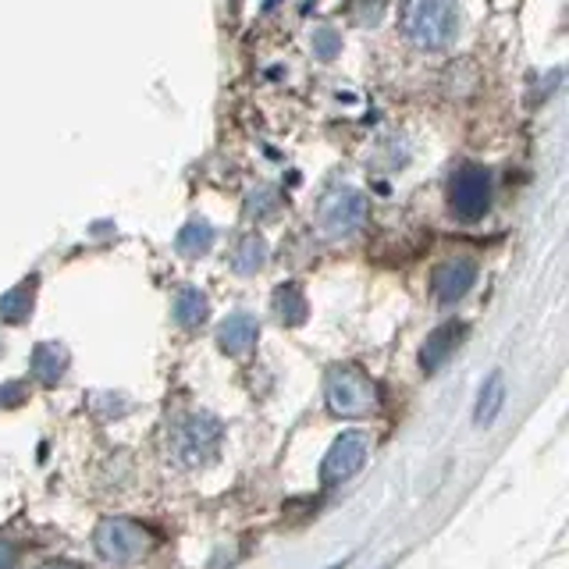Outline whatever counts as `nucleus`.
Masks as SVG:
<instances>
[{
  "mask_svg": "<svg viewBox=\"0 0 569 569\" xmlns=\"http://www.w3.org/2000/svg\"><path fill=\"white\" fill-rule=\"evenodd\" d=\"M370 456V435L367 431H346L331 441V449L320 462V485L335 488V485H346L349 477H356L363 470V462Z\"/></svg>",
  "mask_w": 569,
  "mask_h": 569,
  "instance_id": "39448f33",
  "label": "nucleus"
},
{
  "mask_svg": "<svg viewBox=\"0 0 569 569\" xmlns=\"http://www.w3.org/2000/svg\"><path fill=\"white\" fill-rule=\"evenodd\" d=\"M218 441H221V423L207 413H196L174 431V456L186 467H200V462H207L218 452Z\"/></svg>",
  "mask_w": 569,
  "mask_h": 569,
  "instance_id": "423d86ee",
  "label": "nucleus"
},
{
  "mask_svg": "<svg viewBox=\"0 0 569 569\" xmlns=\"http://www.w3.org/2000/svg\"><path fill=\"white\" fill-rule=\"evenodd\" d=\"M313 47H317V53H320V58H335V50H338V36L331 32V29H325V32H317L313 36Z\"/></svg>",
  "mask_w": 569,
  "mask_h": 569,
  "instance_id": "a211bd4d",
  "label": "nucleus"
},
{
  "mask_svg": "<svg viewBox=\"0 0 569 569\" xmlns=\"http://www.w3.org/2000/svg\"><path fill=\"white\" fill-rule=\"evenodd\" d=\"M462 335H467V325H459V320H445L441 328H435L431 335H427V342L420 349V367L427 373L441 370L445 363L452 360V352L462 342Z\"/></svg>",
  "mask_w": 569,
  "mask_h": 569,
  "instance_id": "1a4fd4ad",
  "label": "nucleus"
},
{
  "mask_svg": "<svg viewBox=\"0 0 569 569\" xmlns=\"http://www.w3.org/2000/svg\"><path fill=\"white\" fill-rule=\"evenodd\" d=\"M267 260V242L263 236H242L239 246H236V257H231V267H236L239 274H257Z\"/></svg>",
  "mask_w": 569,
  "mask_h": 569,
  "instance_id": "4468645a",
  "label": "nucleus"
},
{
  "mask_svg": "<svg viewBox=\"0 0 569 569\" xmlns=\"http://www.w3.org/2000/svg\"><path fill=\"white\" fill-rule=\"evenodd\" d=\"M14 559H18V556H14V548L0 541V569H11V566H14Z\"/></svg>",
  "mask_w": 569,
  "mask_h": 569,
  "instance_id": "aec40b11",
  "label": "nucleus"
},
{
  "mask_svg": "<svg viewBox=\"0 0 569 569\" xmlns=\"http://www.w3.org/2000/svg\"><path fill=\"white\" fill-rule=\"evenodd\" d=\"M274 200H278V196H274L271 189H263L260 196H249V213H271V210H274V207H271Z\"/></svg>",
  "mask_w": 569,
  "mask_h": 569,
  "instance_id": "6ab92c4d",
  "label": "nucleus"
},
{
  "mask_svg": "<svg viewBox=\"0 0 569 569\" xmlns=\"http://www.w3.org/2000/svg\"><path fill=\"white\" fill-rule=\"evenodd\" d=\"M174 246H178V253H186V257H203L213 246V228L207 221H189L182 231H178Z\"/></svg>",
  "mask_w": 569,
  "mask_h": 569,
  "instance_id": "dca6fc26",
  "label": "nucleus"
},
{
  "mask_svg": "<svg viewBox=\"0 0 569 569\" xmlns=\"http://www.w3.org/2000/svg\"><path fill=\"white\" fill-rule=\"evenodd\" d=\"M363 213H367L363 192L335 189L325 196V203H320V228H325L328 236H349V231L363 224Z\"/></svg>",
  "mask_w": 569,
  "mask_h": 569,
  "instance_id": "0eeeda50",
  "label": "nucleus"
},
{
  "mask_svg": "<svg viewBox=\"0 0 569 569\" xmlns=\"http://www.w3.org/2000/svg\"><path fill=\"white\" fill-rule=\"evenodd\" d=\"M328 409L338 417H363L378 406V385L360 367H335L325 381Z\"/></svg>",
  "mask_w": 569,
  "mask_h": 569,
  "instance_id": "f03ea898",
  "label": "nucleus"
},
{
  "mask_svg": "<svg viewBox=\"0 0 569 569\" xmlns=\"http://www.w3.org/2000/svg\"><path fill=\"white\" fill-rule=\"evenodd\" d=\"M207 296L200 289H182L174 296V320L182 328H196V325H203L207 320Z\"/></svg>",
  "mask_w": 569,
  "mask_h": 569,
  "instance_id": "ddd939ff",
  "label": "nucleus"
},
{
  "mask_svg": "<svg viewBox=\"0 0 569 569\" xmlns=\"http://www.w3.org/2000/svg\"><path fill=\"white\" fill-rule=\"evenodd\" d=\"M257 335H260L257 320L249 317V313H236V317H228L224 325H221L218 342H221V349L228 356H246L249 349L257 346Z\"/></svg>",
  "mask_w": 569,
  "mask_h": 569,
  "instance_id": "9d476101",
  "label": "nucleus"
},
{
  "mask_svg": "<svg viewBox=\"0 0 569 569\" xmlns=\"http://www.w3.org/2000/svg\"><path fill=\"white\" fill-rule=\"evenodd\" d=\"M502 406H506V378H502V370H495L491 378L480 385L477 409H473V423L477 427L495 423V417L502 413Z\"/></svg>",
  "mask_w": 569,
  "mask_h": 569,
  "instance_id": "9b49d317",
  "label": "nucleus"
},
{
  "mask_svg": "<svg viewBox=\"0 0 569 569\" xmlns=\"http://www.w3.org/2000/svg\"><path fill=\"white\" fill-rule=\"evenodd\" d=\"M449 207L459 221H480L491 207V174L480 164H462L452 174Z\"/></svg>",
  "mask_w": 569,
  "mask_h": 569,
  "instance_id": "20e7f679",
  "label": "nucleus"
},
{
  "mask_svg": "<svg viewBox=\"0 0 569 569\" xmlns=\"http://www.w3.org/2000/svg\"><path fill=\"white\" fill-rule=\"evenodd\" d=\"M473 281H477V263L473 260H445L435 267V274H431V289H435V299L438 302H459L462 296H467L473 289Z\"/></svg>",
  "mask_w": 569,
  "mask_h": 569,
  "instance_id": "6e6552de",
  "label": "nucleus"
},
{
  "mask_svg": "<svg viewBox=\"0 0 569 569\" xmlns=\"http://www.w3.org/2000/svg\"><path fill=\"white\" fill-rule=\"evenodd\" d=\"M32 310V281L18 284L14 292H8L4 299H0V317L11 320V325H18V320H26Z\"/></svg>",
  "mask_w": 569,
  "mask_h": 569,
  "instance_id": "f3484780",
  "label": "nucleus"
},
{
  "mask_svg": "<svg viewBox=\"0 0 569 569\" xmlns=\"http://www.w3.org/2000/svg\"><path fill=\"white\" fill-rule=\"evenodd\" d=\"M274 313L281 317V325H302L307 320V296L296 284H281L274 292Z\"/></svg>",
  "mask_w": 569,
  "mask_h": 569,
  "instance_id": "2eb2a0df",
  "label": "nucleus"
},
{
  "mask_svg": "<svg viewBox=\"0 0 569 569\" xmlns=\"http://www.w3.org/2000/svg\"><path fill=\"white\" fill-rule=\"evenodd\" d=\"M40 569H79V566H71V562H47V566H40Z\"/></svg>",
  "mask_w": 569,
  "mask_h": 569,
  "instance_id": "412c9836",
  "label": "nucleus"
},
{
  "mask_svg": "<svg viewBox=\"0 0 569 569\" xmlns=\"http://www.w3.org/2000/svg\"><path fill=\"white\" fill-rule=\"evenodd\" d=\"M93 545L100 551V559L124 566V562H136L150 551L153 538L150 530L136 523V520H124V516H114V520H103L93 530Z\"/></svg>",
  "mask_w": 569,
  "mask_h": 569,
  "instance_id": "7ed1b4c3",
  "label": "nucleus"
},
{
  "mask_svg": "<svg viewBox=\"0 0 569 569\" xmlns=\"http://www.w3.org/2000/svg\"><path fill=\"white\" fill-rule=\"evenodd\" d=\"M456 0H409L402 14L406 36L423 50H441L456 36Z\"/></svg>",
  "mask_w": 569,
  "mask_h": 569,
  "instance_id": "f257e3e1",
  "label": "nucleus"
},
{
  "mask_svg": "<svg viewBox=\"0 0 569 569\" xmlns=\"http://www.w3.org/2000/svg\"><path fill=\"white\" fill-rule=\"evenodd\" d=\"M68 367V352L61 346H53V342H43V346H36L32 352V370H36V378L53 385L64 373Z\"/></svg>",
  "mask_w": 569,
  "mask_h": 569,
  "instance_id": "f8f14e48",
  "label": "nucleus"
}]
</instances>
